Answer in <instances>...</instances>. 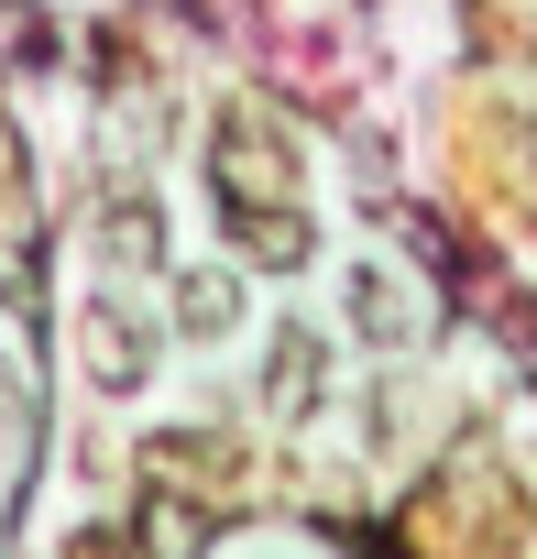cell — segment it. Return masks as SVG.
<instances>
[{
	"label": "cell",
	"instance_id": "1",
	"mask_svg": "<svg viewBox=\"0 0 537 559\" xmlns=\"http://www.w3.org/2000/svg\"><path fill=\"white\" fill-rule=\"evenodd\" d=\"M208 176H219V209L297 198V143H286V132H263L252 110H230V121H219V143H208Z\"/></svg>",
	"mask_w": 537,
	"mask_h": 559
},
{
	"label": "cell",
	"instance_id": "5",
	"mask_svg": "<svg viewBox=\"0 0 537 559\" xmlns=\"http://www.w3.org/2000/svg\"><path fill=\"white\" fill-rule=\"evenodd\" d=\"M319 330H275V352H263V406H275V417H308L319 406Z\"/></svg>",
	"mask_w": 537,
	"mask_h": 559
},
{
	"label": "cell",
	"instance_id": "8",
	"mask_svg": "<svg viewBox=\"0 0 537 559\" xmlns=\"http://www.w3.org/2000/svg\"><path fill=\"white\" fill-rule=\"evenodd\" d=\"M176 472L230 483V472H241V450H230V439H154V483H176Z\"/></svg>",
	"mask_w": 537,
	"mask_h": 559
},
{
	"label": "cell",
	"instance_id": "7",
	"mask_svg": "<svg viewBox=\"0 0 537 559\" xmlns=\"http://www.w3.org/2000/svg\"><path fill=\"white\" fill-rule=\"evenodd\" d=\"M230 319H241V286H230L219 263H187V274H176V330H187V341H219Z\"/></svg>",
	"mask_w": 537,
	"mask_h": 559
},
{
	"label": "cell",
	"instance_id": "10",
	"mask_svg": "<svg viewBox=\"0 0 537 559\" xmlns=\"http://www.w3.org/2000/svg\"><path fill=\"white\" fill-rule=\"evenodd\" d=\"M67 559H143V548H132V537H77Z\"/></svg>",
	"mask_w": 537,
	"mask_h": 559
},
{
	"label": "cell",
	"instance_id": "3",
	"mask_svg": "<svg viewBox=\"0 0 537 559\" xmlns=\"http://www.w3.org/2000/svg\"><path fill=\"white\" fill-rule=\"evenodd\" d=\"M230 241H241V263H275V274H297V263L319 252V230H308V209H297V198L230 209Z\"/></svg>",
	"mask_w": 537,
	"mask_h": 559
},
{
	"label": "cell",
	"instance_id": "9",
	"mask_svg": "<svg viewBox=\"0 0 537 559\" xmlns=\"http://www.w3.org/2000/svg\"><path fill=\"white\" fill-rule=\"evenodd\" d=\"M351 319H362V341H406V297L384 274H351Z\"/></svg>",
	"mask_w": 537,
	"mask_h": 559
},
{
	"label": "cell",
	"instance_id": "2",
	"mask_svg": "<svg viewBox=\"0 0 537 559\" xmlns=\"http://www.w3.org/2000/svg\"><path fill=\"white\" fill-rule=\"evenodd\" d=\"M77 362H88L99 395H132V384L154 373V330H143L121 297H88V308H77Z\"/></svg>",
	"mask_w": 537,
	"mask_h": 559
},
{
	"label": "cell",
	"instance_id": "4",
	"mask_svg": "<svg viewBox=\"0 0 537 559\" xmlns=\"http://www.w3.org/2000/svg\"><path fill=\"white\" fill-rule=\"evenodd\" d=\"M99 252H110V274H154V263H165V209H154L143 187L99 198Z\"/></svg>",
	"mask_w": 537,
	"mask_h": 559
},
{
	"label": "cell",
	"instance_id": "6",
	"mask_svg": "<svg viewBox=\"0 0 537 559\" xmlns=\"http://www.w3.org/2000/svg\"><path fill=\"white\" fill-rule=\"evenodd\" d=\"M132 548H143V559H198V548H208V504H187L176 483H165V493H143Z\"/></svg>",
	"mask_w": 537,
	"mask_h": 559
}]
</instances>
